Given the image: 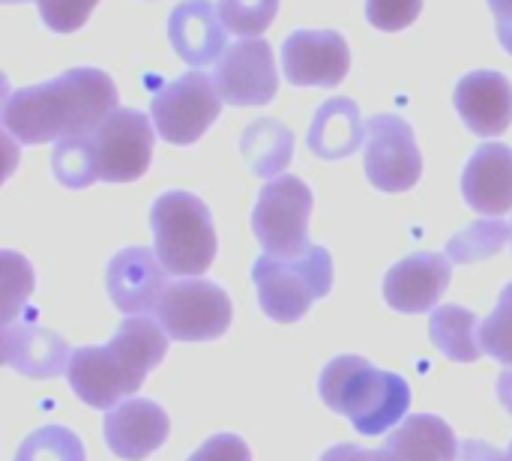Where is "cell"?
I'll return each mask as SVG.
<instances>
[{
  "label": "cell",
  "instance_id": "cell-1",
  "mask_svg": "<svg viewBox=\"0 0 512 461\" xmlns=\"http://www.w3.org/2000/svg\"><path fill=\"white\" fill-rule=\"evenodd\" d=\"M114 111V81L102 69L78 66L45 84L9 93L3 102V129L21 144H45L87 135Z\"/></svg>",
  "mask_w": 512,
  "mask_h": 461
},
{
  "label": "cell",
  "instance_id": "cell-2",
  "mask_svg": "<svg viewBox=\"0 0 512 461\" xmlns=\"http://www.w3.org/2000/svg\"><path fill=\"white\" fill-rule=\"evenodd\" d=\"M168 342L171 339L159 321L147 315L126 318L108 345L72 351L66 381L84 405L111 411L141 390L144 378L168 354Z\"/></svg>",
  "mask_w": 512,
  "mask_h": 461
},
{
  "label": "cell",
  "instance_id": "cell-3",
  "mask_svg": "<svg viewBox=\"0 0 512 461\" xmlns=\"http://www.w3.org/2000/svg\"><path fill=\"white\" fill-rule=\"evenodd\" d=\"M321 402L351 420V426L366 435H390L411 408V387L402 375L375 369L366 357L345 354L324 366L318 381Z\"/></svg>",
  "mask_w": 512,
  "mask_h": 461
},
{
  "label": "cell",
  "instance_id": "cell-4",
  "mask_svg": "<svg viewBox=\"0 0 512 461\" xmlns=\"http://www.w3.org/2000/svg\"><path fill=\"white\" fill-rule=\"evenodd\" d=\"M156 255L171 276H201L210 270L219 240L207 204L192 192H165L150 210Z\"/></svg>",
  "mask_w": 512,
  "mask_h": 461
},
{
  "label": "cell",
  "instance_id": "cell-5",
  "mask_svg": "<svg viewBox=\"0 0 512 461\" xmlns=\"http://www.w3.org/2000/svg\"><path fill=\"white\" fill-rule=\"evenodd\" d=\"M252 282L264 315L276 324H294L312 309V303L330 294L333 258L324 246H309L306 255L294 261L261 255L252 267Z\"/></svg>",
  "mask_w": 512,
  "mask_h": 461
},
{
  "label": "cell",
  "instance_id": "cell-6",
  "mask_svg": "<svg viewBox=\"0 0 512 461\" xmlns=\"http://www.w3.org/2000/svg\"><path fill=\"white\" fill-rule=\"evenodd\" d=\"M312 189L300 177L270 180L252 210V231L267 255L294 261L306 255L309 243V216H312Z\"/></svg>",
  "mask_w": 512,
  "mask_h": 461
},
{
  "label": "cell",
  "instance_id": "cell-7",
  "mask_svg": "<svg viewBox=\"0 0 512 461\" xmlns=\"http://www.w3.org/2000/svg\"><path fill=\"white\" fill-rule=\"evenodd\" d=\"M156 321L174 342H213L231 327V297L207 279H183L165 288Z\"/></svg>",
  "mask_w": 512,
  "mask_h": 461
},
{
  "label": "cell",
  "instance_id": "cell-8",
  "mask_svg": "<svg viewBox=\"0 0 512 461\" xmlns=\"http://www.w3.org/2000/svg\"><path fill=\"white\" fill-rule=\"evenodd\" d=\"M222 111V96L210 75L192 69L171 84H162L150 99V117L156 132L177 147L195 144Z\"/></svg>",
  "mask_w": 512,
  "mask_h": 461
},
{
  "label": "cell",
  "instance_id": "cell-9",
  "mask_svg": "<svg viewBox=\"0 0 512 461\" xmlns=\"http://www.w3.org/2000/svg\"><path fill=\"white\" fill-rule=\"evenodd\" d=\"M153 117L132 108H117L90 132L96 177L105 183H132L147 174L153 159Z\"/></svg>",
  "mask_w": 512,
  "mask_h": 461
},
{
  "label": "cell",
  "instance_id": "cell-10",
  "mask_svg": "<svg viewBox=\"0 0 512 461\" xmlns=\"http://www.w3.org/2000/svg\"><path fill=\"white\" fill-rule=\"evenodd\" d=\"M423 174V156L408 120L378 114L366 123V177L381 192H408Z\"/></svg>",
  "mask_w": 512,
  "mask_h": 461
},
{
  "label": "cell",
  "instance_id": "cell-11",
  "mask_svg": "<svg viewBox=\"0 0 512 461\" xmlns=\"http://www.w3.org/2000/svg\"><path fill=\"white\" fill-rule=\"evenodd\" d=\"M210 78L228 105H267L279 90L276 60L267 39H243L231 45Z\"/></svg>",
  "mask_w": 512,
  "mask_h": 461
},
{
  "label": "cell",
  "instance_id": "cell-12",
  "mask_svg": "<svg viewBox=\"0 0 512 461\" xmlns=\"http://www.w3.org/2000/svg\"><path fill=\"white\" fill-rule=\"evenodd\" d=\"M282 69L294 87H336L351 69V48L336 30H297L282 45Z\"/></svg>",
  "mask_w": 512,
  "mask_h": 461
},
{
  "label": "cell",
  "instance_id": "cell-13",
  "mask_svg": "<svg viewBox=\"0 0 512 461\" xmlns=\"http://www.w3.org/2000/svg\"><path fill=\"white\" fill-rule=\"evenodd\" d=\"M450 258L438 252H417L402 258L396 267L387 270L384 276V300L390 309L405 312V315H420L432 312L444 291L450 288Z\"/></svg>",
  "mask_w": 512,
  "mask_h": 461
},
{
  "label": "cell",
  "instance_id": "cell-14",
  "mask_svg": "<svg viewBox=\"0 0 512 461\" xmlns=\"http://www.w3.org/2000/svg\"><path fill=\"white\" fill-rule=\"evenodd\" d=\"M105 285L111 294V303L126 315H147L156 309L159 297L168 288V270L162 267L159 255L147 246L123 249L111 258Z\"/></svg>",
  "mask_w": 512,
  "mask_h": 461
},
{
  "label": "cell",
  "instance_id": "cell-15",
  "mask_svg": "<svg viewBox=\"0 0 512 461\" xmlns=\"http://www.w3.org/2000/svg\"><path fill=\"white\" fill-rule=\"evenodd\" d=\"M168 432H171L168 414L150 399L120 402L117 408H111L105 414V423H102L108 450L117 459L126 461H141L153 456L168 441Z\"/></svg>",
  "mask_w": 512,
  "mask_h": 461
},
{
  "label": "cell",
  "instance_id": "cell-16",
  "mask_svg": "<svg viewBox=\"0 0 512 461\" xmlns=\"http://www.w3.org/2000/svg\"><path fill=\"white\" fill-rule=\"evenodd\" d=\"M168 39L177 57L195 69L219 63L228 51V30L210 0H183L168 18Z\"/></svg>",
  "mask_w": 512,
  "mask_h": 461
},
{
  "label": "cell",
  "instance_id": "cell-17",
  "mask_svg": "<svg viewBox=\"0 0 512 461\" xmlns=\"http://www.w3.org/2000/svg\"><path fill=\"white\" fill-rule=\"evenodd\" d=\"M456 111L474 135H504L512 123L510 78L492 69L465 75L456 84Z\"/></svg>",
  "mask_w": 512,
  "mask_h": 461
},
{
  "label": "cell",
  "instance_id": "cell-18",
  "mask_svg": "<svg viewBox=\"0 0 512 461\" xmlns=\"http://www.w3.org/2000/svg\"><path fill=\"white\" fill-rule=\"evenodd\" d=\"M462 195L471 210L501 216L512 210V147L483 144L465 165Z\"/></svg>",
  "mask_w": 512,
  "mask_h": 461
},
{
  "label": "cell",
  "instance_id": "cell-19",
  "mask_svg": "<svg viewBox=\"0 0 512 461\" xmlns=\"http://www.w3.org/2000/svg\"><path fill=\"white\" fill-rule=\"evenodd\" d=\"M69 360L72 354L54 330L36 327L30 321L3 324V363L9 369L42 381L69 369Z\"/></svg>",
  "mask_w": 512,
  "mask_h": 461
},
{
  "label": "cell",
  "instance_id": "cell-20",
  "mask_svg": "<svg viewBox=\"0 0 512 461\" xmlns=\"http://www.w3.org/2000/svg\"><path fill=\"white\" fill-rule=\"evenodd\" d=\"M462 444L453 429L432 414H414L384 441L387 461H456Z\"/></svg>",
  "mask_w": 512,
  "mask_h": 461
},
{
  "label": "cell",
  "instance_id": "cell-21",
  "mask_svg": "<svg viewBox=\"0 0 512 461\" xmlns=\"http://www.w3.org/2000/svg\"><path fill=\"white\" fill-rule=\"evenodd\" d=\"M363 138H366V123L360 117V108L345 96L324 102L309 126V150L330 162L354 156Z\"/></svg>",
  "mask_w": 512,
  "mask_h": 461
},
{
  "label": "cell",
  "instance_id": "cell-22",
  "mask_svg": "<svg viewBox=\"0 0 512 461\" xmlns=\"http://www.w3.org/2000/svg\"><path fill=\"white\" fill-rule=\"evenodd\" d=\"M480 321L465 306H441L432 312L429 336L432 345L453 363H474L480 360L483 339H480Z\"/></svg>",
  "mask_w": 512,
  "mask_h": 461
},
{
  "label": "cell",
  "instance_id": "cell-23",
  "mask_svg": "<svg viewBox=\"0 0 512 461\" xmlns=\"http://www.w3.org/2000/svg\"><path fill=\"white\" fill-rule=\"evenodd\" d=\"M240 150H243L246 165L258 177H273V174L288 168V162L294 156V135L279 120H267L264 117V120H255L243 132Z\"/></svg>",
  "mask_w": 512,
  "mask_h": 461
},
{
  "label": "cell",
  "instance_id": "cell-24",
  "mask_svg": "<svg viewBox=\"0 0 512 461\" xmlns=\"http://www.w3.org/2000/svg\"><path fill=\"white\" fill-rule=\"evenodd\" d=\"M510 237H512V228L507 225V222L483 219V222L468 225L465 231H459V234L447 243V258H450V261H456V264L486 261V258L498 255Z\"/></svg>",
  "mask_w": 512,
  "mask_h": 461
},
{
  "label": "cell",
  "instance_id": "cell-25",
  "mask_svg": "<svg viewBox=\"0 0 512 461\" xmlns=\"http://www.w3.org/2000/svg\"><path fill=\"white\" fill-rule=\"evenodd\" d=\"M51 171L66 189H84V186L96 183L99 177H96V162H93V150H90V132L57 141V147L51 153Z\"/></svg>",
  "mask_w": 512,
  "mask_h": 461
},
{
  "label": "cell",
  "instance_id": "cell-26",
  "mask_svg": "<svg viewBox=\"0 0 512 461\" xmlns=\"http://www.w3.org/2000/svg\"><path fill=\"white\" fill-rule=\"evenodd\" d=\"M15 461H87L81 438L66 426L36 429L15 453Z\"/></svg>",
  "mask_w": 512,
  "mask_h": 461
},
{
  "label": "cell",
  "instance_id": "cell-27",
  "mask_svg": "<svg viewBox=\"0 0 512 461\" xmlns=\"http://www.w3.org/2000/svg\"><path fill=\"white\" fill-rule=\"evenodd\" d=\"M279 0H219V18L228 33L258 36L276 18Z\"/></svg>",
  "mask_w": 512,
  "mask_h": 461
},
{
  "label": "cell",
  "instance_id": "cell-28",
  "mask_svg": "<svg viewBox=\"0 0 512 461\" xmlns=\"http://www.w3.org/2000/svg\"><path fill=\"white\" fill-rule=\"evenodd\" d=\"M480 339H483V351L492 360L512 366V282L501 291L495 312L483 321Z\"/></svg>",
  "mask_w": 512,
  "mask_h": 461
},
{
  "label": "cell",
  "instance_id": "cell-29",
  "mask_svg": "<svg viewBox=\"0 0 512 461\" xmlns=\"http://www.w3.org/2000/svg\"><path fill=\"white\" fill-rule=\"evenodd\" d=\"M99 0H39V15L54 33L81 30Z\"/></svg>",
  "mask_w": 512,
  "mask_h": 461
},
{
  "label": "cell",
  "instance_id": "cell-30",
  "mask_svg": "<svg viewBox=\"0 0 512 461\" xmlns=\"http://www.w3.org/2000/svg\"><path fill=\"white\" fill-rule=\"evenodd\" d=\"M423 0H366V18L378 30H405L417 21Z\"/></svg>",
  "mask_w": 512,
  "mask_h": 461
},
{
  "label": "cell",
  "instance_id": "cell-31",
  "mask_svg": "<svg viewBox=\"0 0 512 461\" xmlns=\"http://www.w3.org/2000/svg\"><path fill=\"white\" fill-rule=\"evenodd\" d=\"M186 461H252L249 444L237 435H216L204 441Z\"/></svg>",
  "mask_w": 512,
  "mask_h": 461
},
{
  "label": "cell",
  "instance_id": "cell-32",
  "mask_svg": "<svg viewBox=\"0 0 512 461\" xmlns=\"http://www.w3.org/2000/svg\"><path fill=\"white\" fill-rule=\"evenodd\" d=\"M3 261H6V309H3V324H12L15 315H18V306L27 300L30 294V285H33V273H27L21 282L15 279L18 276V255L15 252H3Z\"/></svg>",
  "mask_w": 512,
  "mask_h": 461
},
{
  "label": "cell",
  "instance_id": "cell-33",
  "mask_svg": "<svg viewBox=\"0 0 512 461\" xmlns=\"http://www.w3.org/2000/svg\"><path fill=\"white\" fill-rule=\"evenodd\" d=\"M321 461H387L384 450H363L357 444H336L330 447Z\"/></svg>",
  "mask_w": 512,
  "mask_h": 461
},
{
  "label": "cell",
  "instance_id": "cell-34",
  "mask_svg": "<svg viewBox=\"0 0 512 461\" xmlns=\"http://www.w3.org/2000/svg\"><path fill=\"white\" fill-rule=\"evenodd\" d=\"M459 461H507V456H504L498 447H492V444H486V441L471 438V441H462Z\"/></svg>",
  "mask_w": 512,
  "mask_h": 461
},
{
  "label": "cell",
  "instance_id": "cell-35",
  "mask_svg": "<svg viewBox=\"0 0 512 461\" xmlns=\"http://www.w3.org/2000/svg\"><path fill=\"white\" fill-rule=\"evenodd\" d=\"M495 18H498V39L512 54V0H489Z\"/></svg>",
  "mask_w": 512,
  "mask_h": 461
},
{
  "label": "cell",
  "instance_id": "cell-36",
  "mask_svg": "<svg viewBox=\"0 0 512 461\" xmlns=\"http://www.w3.org/2000/svg\"><path fill=\"white\" fill-rule=\"evenodd\" d=\"M498 396H501V405L507 408V414L512 417V372H504L498 378Z\"/></svg>",
  "mask_w": 512,
  "mask_h": 461
},
{
  "label": "cell",
  "instance_id": "cell-37",
  "mask_svg": "<svg viewBox=\"0 0 512 461\" xmlns=\"http://www.w3.org/2000/svg\"><path fill=\"white\" fill-rule=\"evenodd\" d=\"M507 461H512V444H510V450H507Z\"/></svg>",
  "mask_w": 512,
  "mask_h": 461
},
{
  "label": "cell",
  "instance_id": "cell-38",
  "mask_svg": "<svg viewBox=\"0 0 512 461\" xmlns=\"http://www.w3.org/2000/svg\"><path fill=\"white\" fill-rule=\"evenodd\" d=\"M3 3H21V0H3Z\"/></svg>",
  "mask_w": 512,
  "mask_h": 461
}]
</instances>
